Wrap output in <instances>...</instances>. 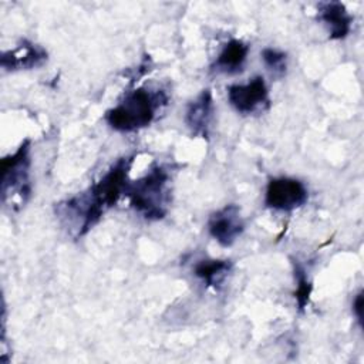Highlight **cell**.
Segmentation results:
<instances>
[{
    "label": "cell",
    "mask_w": 364,
    "mask_h": 364,
    "mask_svg": "<svg viewBox=\"0 0 364 364\" xmlns=\"http://www.w3.org/2000/svg\"><path fill=\"white\" fill-rule=\"evenodd\" d=\"M363 306H364V300H363V291H358L353 300V314L358 323L360 327H363Z\"/></svg>",
    "instance_id": "9a60e30c"
},
{
    "label": "cell",
    "mask_w": 364,
    "mask_h": 364,
    "mask_svg": "<svg viewBox=\"0 0 364 364\" xmlns=\"http://www.w3.org/2000/svg\"><path fill=\"white\" fill-rule=\"evenodd\" d=\"M48 58L44 47L28 40H21L14 48L3 51L0 65L6 71L33 70L43 65Z\"/></svg>",
    "instance_id": "ba28073f"
},
{
    "label": "cell",
    "mask_w": 364,
    "mask_h": 364,
    "mask_svg": "<svg viewBox=\"0 0 364 364\" xmlns=\"http://www.w3.org/2000/svg\"><path fill=\"white\" fill-rule=\"evenodd\" d=\"M317 18L327 27L331 40H343L351 31L353 16L341 1H324L318 4Z\"/></svg>",
    "instance_id": "30bf717a"
},
{
    "label": "cell",
    "mask_w": 364,
    "mask_h": 364,
    "mask_svg": "<svg viewBox=\"0 0 364 364\" xmlns=\"http://www.w3.org/2000/svg\"><path fill=\"white\" fill-rule=\"evenodd\" d=\"M291 264H293V274H294V280H296V289H294L293 294H294L297 309L300 311H303L310 301L313 284H311V280L309 279V274H307L304 266L299 260L291 259Z\"/></svg>",
    "instance_id": "4fadbf2b"
},
{
    "label": "cell",
    "mask_w": 364,
    "mask_h": 364,
    "mask_svg": "<svg viewBox=\"0 0 364 364\" xmlns=\"http://www.w3.org/2000/svg\"><path fill=\"white\" fill-rule=\"evenodd\" d=\"M262 60L264 63V67L267 71L272 73L274 77H283L287 70V54L284 51H280L277 48L266 47L260 53Z\"/></svg>",
    "instance_id": "5bb4252c"
},
{
    "label": "cell",
    "mask_w": 364,
    "mask_h": 364,
    "mask_svg": "<svg viewBox=\"0 0 364 364\" xmlns=\"http://www.w3.org/2000/svg\"><path fill=\"white\" fill-rule=\"evenodd\" d=\"M171 173L168 166L152 165L141 178L128 182L125 196L131 208L146 220H161L171 205Z\"/></svg>",
    "instance_id": "3957f363"
},
{
    "label": "cell",
    "mask_w": 364,
    "mask_h": 364,
    "mask_svg": "<svg viewBox=\"0 0 364 364\" xmlns=\"http://www.w3.org/2000/svg\"><path fill=\"white\" fill-rule=\"evenodd\" d=\"M213 112L215 105L212 91L209 88L202 90L198 97L188 104L185 112V124L193 136H209L213 122Z\"/></svg>",
    "instance_id": "9c48e42d"
},
{
    "label": "cell",
    "mask_w": 364,
    "mask_h": 364,
    "mask_svg": "<svg viewBox=\"0 0 364 364\" xmlns=\"http://www.w3.org/2000/svg\"><path fill=\"white\" fill-rule=\"evenodd\" d=\"M164 90L138 87L124 94L118 104L105 112L107 124L118 132H135L148 127L156 112L168 104Z\"/></svg>",
    "instance_id": "7a4b0ae2"
},
{
    "label": "cell",
    "mask_w": 364,
    "mask_h": 364,
    "mask_svg": "<svg viewBox=\"0 0 364 364\" xmlns=\"http://www.w3.org/2000/svg\"><path fill=\"white\" fill-rule=\"evenodd\" d=\"M307 199L309 191L306 185L294 178H273L266 186L264 205L273 210L291 212L301 208Z\"/></svg>",
    "instance_id": "5b68a950"
},
{
    "label": "cell",
    "mask_w": 364,
    "mask_h": 364,
    "mask_svg": "<svg viewBox=\"0 0 364 364\" xmlns=\"http://www.w3.org/2000/svg\"><path fill=\"white\" fill-rule=\"evenodd\" d=\"M228 101L235 111L243 115L256 114L270 107L269 88L263 77L256 75L246 84H233L226 88Z\"/></svg>",
    "instance_id": "8992f818"
},
{
    "label": "cell",
    "mask_w": 364,
    "mask_h": 364,
    "mask_svg": "<svg viewBox=\"0 0 364 364\" xmlns=\"http://www.w3.org/2000/svg\"><path fill=\"white\" fill-rule=\"evenodd\" d=\"M232 262L228 259H203L193 266V274L208 287L219 289L232 270Z\"/></svg>",
    "instance_id": "7c38bea8"
},
{
    "label": "cell",
    "mask_w": 364,
    "mask_h": 364,
    "mask_svg": "<svg viewBox=\"0 0 364 364\" xmlns=\"http://www.w3.org/2000/svg\"><path fill=\"white\" fill-rule=\"evenodd\" d=\"M132 162L134 155L119 158L87 191L57 203V215L74 226L77 239L87 235L101 220L104 213L125 195Z\"/></svg>",
    "instance_id": "6da1fadb"
},
{
    "label": "cell",
    "mask_w": 364,
    "mask_h": 364,
    "mask_svg": "<svg viewBox=\"0 0 364 364\" xmlns=\"http://www.w3.org/2000/svg\"><path fill=\"white\" fill-rule=\"evenodd\" d=\"M250 46L243 40L232 38L223 44L220 53L212 64V71L216 74H237L243 70L247 60Z\"/></svg>",
    "instance_id": "8fae6325"
},
{
    "label": "cell",
    "mask_w": 364,
    "mask_h": 364,
    "mask_svg": "<svg viewBox=\"0 0 364 364\" xmlns=\"http://www.w3.org/2000/svg\"><path fill=\"white\" fill-rule=\"evenodd\" d=\"M31 142L24 139L18 148L1 159V202L17 209L31 195Z\"/></svg>",
    "instance_id": "277c9868"
},
{
    "label": "cell",
    "mask_w": 364,
    "mask_h": 364,
    "mask_svg": "<svg viewBox=\"0 0 364 364\" xmlns=\"http://www.w3.org/2000/svg\"><path fill=\"white\" fill-rule=\"evenodd\" d=\"M243 230L245 222L240 215V208L235 203H229L209 216L208 232L223 247L232 246Z\"/></svg>",
    "instance_id": "52a82bcc"
}]
</instances>
